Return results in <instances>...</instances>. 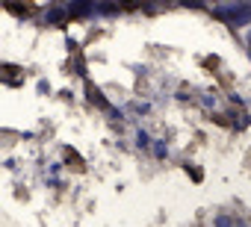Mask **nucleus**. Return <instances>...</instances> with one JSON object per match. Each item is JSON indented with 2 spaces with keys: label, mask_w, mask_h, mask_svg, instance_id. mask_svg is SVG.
I'll list each match as a JSON object with an SVG mask.
<instances>
[{
  "label": "nucleus",
  "mask_w": 251,
  "mask_h": 227,
  "mask_svg": "<svg viewBox=\"0 0 251 227\" xmlns=\"http://www.w3.org/2000/svg\"><path fill=\"white\" fill-rule=\"evenodd\" d=\"M136 145H139V148H148V145H151V136H148L145 130H139V133H136Z\"/></svg>",
  "instance_id": "2"
},
{
  "label": "nucleus",
  "mask_w": 251,
  "mask_h": 227,
  "mask_svg": "<svg viewBox=\"0 0 251 227\" xmlns=\"http://www.w3.org/2000/svg\"><path fill=\"white\" fill-rule=\"evenodd\" d=\"M236 227H245V224H242V221H236Z\"/></svg>",
  "instance_id": "5"
},
{
  "label": "nucleus",
  "mask_w": 251,
  "mask_h": 227,
  "mask_svg": "<svg viewBox=\"0 0 251 227\" xmlns=\"http://www.w3.org/2000/svg\"><path fill=\"white\" fill-rule=\"evenodd\" d=\"M216 15H219V18H225V21H230V24H236V27L251 24V6H245V3L219 6V9H216Z\"/></svg>",
  "instance_id": "1"
},
{
  "label": "nucleus",
  "mask_w": 251,
  "mask_h": 227,
  "mask_svg": "<svg viewBox=\"0 0 251 227\" xmlns=\"http://www.w3.org/2000/svg\"><path fill=\"white\" fill-rule=\"evenodd\" d=\"M154 154H157V157H166V154H169L166 142H157V145H154Z\"/></svg>",
  "instance_id": "4"
},
{
  "label": "nucleus",
  "mask_w": 251,
  "mask_h": 227,
  "mask_svg": "<svg viewBox=\"0 0 251 227\" xmlns=\"http://www.w3.org/2000/svg\"><path fill=\"white\" fill-rule=\"evenodd\" d=\"M216 227H236V221L227 218V215H219V218H216Z\"/></svg>",
  "instance_id": "3"
}]
</instances>
